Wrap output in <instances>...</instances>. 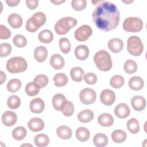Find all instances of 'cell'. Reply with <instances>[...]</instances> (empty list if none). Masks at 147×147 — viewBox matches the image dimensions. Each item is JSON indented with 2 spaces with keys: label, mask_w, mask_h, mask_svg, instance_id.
Wrapping results in <instances>:
<instances>
[{
  "label": "cell",
  "mask_w": 147,
  "mask_h": 147,
  "mask_svg": "<svg viewBox=\"0 0 147 147\" xmlns=\"http://www.w3.org/2000/svg\"><path fill=\"white\" fill-rule=\"evenodd\" d=\"M50 64L55 69H60L63 68L65 64L64 58L59 54L55 53L52 55L50 59Z\"/></svg>",
  "instance_id": "obj_17"
},
{
  "label": "cell",
  "mask_w": 147,
  "mask_h": 147,
  "mask_svg": "<svg viewBox=\"0 0 147 147\" xmlns=\"http://www.w3.org/2000/svg\"><path fill=\"white\" fill-rule=\"evenodd\" d=\"M61 111L65 116L71 117L74 113V106L71 101L65 100L62 105Z\"/></svg>",
  "instance_id": "obj_32"
},
{
  "label": "cell",
  "mask_w": 147,
  "mask_h": 147,
  "mask_svg": "<svg viewBox=\"0 0 147 147\" xmlns=\"http://www.w3.org/2000/svg\"><path fill=\"white\" fill-rule=\"evenodd\" d=\"M34 142L37 146L44 147L48 145L49 138L48 136L45 134H39L34 137Z\"/></svg>",
  "instance_id": "obj_29"
},
{
  "label": "cell",
  "mask_w": 147,
  "mask_h": 147,
  "mask_svg": "<svg viewBox=\"0 0 147 147\" xmlns=\"http://www.w3.org/2000/svg\"><path fill=\"white\" fill-rule=\"evenodd\" d=\"M65 1V0H63V1H51V2L52 3H53L55 5H60V4L64 2Z\"/></svg>",
  "instance_id": "obj_52"
},
{
  "label": "cell",
  "mask_w": 147,
  "mask_h": 147,
  "mask_svg": "<svg viewBox=\"0 0 147 147\" xmlns=\"http://www.w3.org/2000/svg\"><path fill=\"white\" fill-rule=\"evenodd\" d=\"M98 123L103 127H109L114 123V118L109 113H103L98 118Z\"/></svg>",
  "instance_id": "obj_22"
},
{
  "label": "cell",
  "mask_w": 147,
  "mask_h": 147,
  "mask_svg": "<svg viewBox=\"0 0 147 147\" xmlns=\"http://www.w3.org/2000/svg\"><path fill=\"white\" fill-rule=\"evenodd\" d=\"M48 78L47 75L40 74L34 78L33 82L40 88H42L45 87L48 84Z\"/></svg>",
  "instance_id": "obj_41"
},
{
  "label": "cell",
  "mask_w": 147,
  "mask_h": 147,
  "mask_svg": "<svg viewBox=\"0 0 147 147\" xmlns=\"http://www.w3.org/2000/svg\"><path fill=\"white\" fill-rule=\"evenodd\" d=\"M127 49L128 52L134 56L141 55L144 50V46L140 38L136 36L130 37L127 41Z\"/></svg>",
  "instance_id": "obj_5"
},
{
  "label": "cell",
  "mask_w": 147,
  "mask_h": 147,
  "mask_svg": "<svg viewBox=\"0 0 147 147\" xmlns=\"http://www.w3.org/2000/svg\"><path fill=\"white\" fill-rule=\"evenodd\" d=\"M11 36L10 30L3 25H0V38L2 40H7Z\"/></svg>",
  "instance_id": "obj_47"
},
{
  "label": "cell",
  "mask_w": 147,
  "mask_h": 147,
  "mask_svg": "<svg viewBox=\"0 0 147 147\" xmlns=\"http://www.w3.org/2000/svg\"><path fill=\"white\" fill-rule=\"evenodd\" d=\"M142 20L137 17L126 18L123 22V28L127 32L136 33L141 31L143 28Z\"/></svg>",
  "instance_id": "obj_6"
},
{
  "label": "cell",
  "mask_w": 147,
  "mask_h": 147,
  "mask_svg": "<svg viewBox=\"0 0 147 147\" xmlns=\"http://www.w3.org/2000/svg\"><path fill=\"white\" fill-rule=\"evenodd\" d=\"M77 24V20L71 17H65L60 18L55 26V30L57 34H67Z\"/></svg>",
  "instance_id": "obj_4"
},
{
  "label": "cell",
  "mask_w": 147,
  "mask_h": 147,
  "mask_svg": "<svg viewBox=\"0 0 147 147\" xmlns=\"http://www.w3.org/2000/svg\"><path fill=\"white\" fill-rule=\"evenodd\" d=\"M87 5L86 0H72L71 5L73 9L76 11H80L84 10Z\"/></svg>",
  "instance_id": "obj_44"
},
{
  "label": "cell",
  "mask_w": 147,
  "mask_h": 147,
  "mask_svg": "<svg viewBox=\"0 0 147 147\" xmlns=\"http://www.w3.org/2000/svg\"><path fill=\"white\" fill-rule=\"evenodd\" d=\"M54 84L56 87H63L68 83V78L64 73H57L53 78Z\"/></svg>",
  "instance_id": "obj_31"
},
{
  "label": "cell",
  "mask_w": 147,
  "mask_h": 147,
  "mask_svg": "<svg viewBox=\"0 0 147 147\" xmlns=\"http://www.w3.org/2000/svg\"><path fill=\"white\" fill-rule=\"evenodd\" d=\"M146 100L142 96H134L131 100V105L136 111L143 110L146 107Z\"/></svg>",
  "instance_id": "obj_14"
},
{
  "label": "cell",
  "mask_w": 147,
  "mask_h": 147,
  "mask_svg": "<svg viewBox=\"0 0 147 147\" xmlns=\"http://www.w3.org/2000/svg\"><path fill=\"white\" fill-rule=\"evenodd\" d=\"M84 74L83 69L79 67H74L70 71L71 77L76 82H80L83 80Z\"/></svg>",
  "instance_id": "obj_26"
},
{
  "label": "cell",
  "mask_w": 147,
  "mask_h": 147,
  "mask_svg": "<svg viewBox=\"0 0 147 147\" xmlns=\"http://www.w3.org/2000/svg\"><path fill=\"white\" fill-rule=\"evenodd\" d=\"M56 133L58 137L63 140H69L72 135L71 129L64 125L58 127L56 130Z\"/></svg>",
  "instance_id": "obj_23"
},
{
  "label": "cell",
  "mask_w": 147,
  "mask_h": 147,
  "mask_svg": "<svg viewBox=\"0 0 147 147\" xmlns=\"http://www.w3.org/2000/svg\"><path fill=\"white\" fill-rule=\"evenodd\" d=\"M124 71L128 74L135 73L137 70V64L136 62L133 60H127L123 65Z\"/></svg>",
  "instance_id": "obj_38"
},
{
  "label": "cell",
  "mask_w": 147,
  "mask_h": 147,
  "mask_svg": "<svg viewBox=\"0 0 147 147\" xmlns=\"http://www.w3.org/2000/svg\"><path fill=\"white\" fill-rule=\"evenodd\" d=\"M28 67L26 60L20 56L12 57L6 63V69L8 72L17 74L24 72Z\"/></svg>",
  "instance_id": "obj_3"
},
{
  "label": "cell",
  "mask_w": 147,
  "mask_h": 147,
  "mask_svg": "<svg viewBox=\"0 0 147 147\" xmlns=\"http://www.w3.org/2000/svg\"><path fill=\"white\" fill-rule=\"evenodd\" d=\"M13 42L14 45L18 48H23L25 47L27 44V40L21 34H17L16 35L13 39Z\"/></svg>",
  "instance_id": "obj_43"
},
{
  "label": "cell",
  "mask_w": 147,
  "mask_h": 147,
  "mask_svg": "<svg viewBox=\"0 0 147 147\" xmlns=\"http://www.w3.org/2000/svg\"><path fill=\"white\" fill-rule=\"evenodd\" d=\"M93 142L96 147H104L107 145V137L103 133H98L93 138Z\"/></svg>",
  "instance_id": "obj_28"
},
{
  "label": "cell",
  "mask_w": 147,
  "mask_h": 147,
  "mask_svg": "<svg viewBox=\"0 0 147 147\" xmlns=\"http://www.w3.org/2000/svg\"><path fill=\"white\" fill-rule=\"evenodd\" d=\"M144 85V81L140 76H133L129 80V87L134 91H139L141 90Z\"/></svg>",
  "instance_id": "obj_21"
},
{
  "label": "cell",
  "mask_w": 147,
  "mask_h": 147,
  "mask_svg": "<svg viewBox=\"0 0 147 147\" xmlns=\"http://www.w3.org/2000/svg\"><path fill=\"white\" fill-rule=\"evenodd\" d=\"M17 121L16 114L11 111H6L2 115V122L6 126L14 125Z\"/></svg>",
  "instance_id": "obj_12"
},
{
  "label": "cell",
  "mask_w": 147,
  "mask_h": 147,
  "mask_svg": "<svg viewBox=\"0 0 147 147\" xmlns=\"http://www.w3.org/2000/svg\"><path fill=\"white\" fill-rule=\"evenodd\" d=\"M92 34V29L88 25H83L78 28L74 33L75 39L78 41H85Z\"/></svg>",
  "instance_id": "obj_7"
},
{
  "label": "cell",
  "mask_w": 147,
  "mask_h": 147,
  "mask_svg": "<svg viewBox=\"0 0 147 147\" xmlns=\"http://www.w3.org/2000/svg\"><path fill=\"white\" fill-rule=\"evenodd\" d=\"M48 51L46 47L38 46L34 49V56L35 59L39 63L44 61L47 58Z\"/></svg>",
  "instance_id": "obj_19"
},
{
  "label": "cell",
  "mask_w": 147,
  "mask_h": 147,
  "mask_svg": "<svg viewBox=\"0 0 147 147\" xmlns=\"http://www.w3.org/2000/svg\"><path fill=\"white\" fill-rule=\"evenodd\" d=\"M26 130L24 127L18 126L13 130L12 137L16 140L21 141L26 137Z\"/></svg>",
  "instance_id": "obj_34"
},
{
  "label": "cell",
  "mask_w": 147,
  "mask_h": 147,
  "mask_svg": "<svg viewBox=\"0 0 147 147\" xmlns=\"http://www.w3.org/2000/svg\"><path fill=\"white\" fill-rule=\"evenodd\" d=\"M30 110L34 114L42 113L45 109V103L43 100L40 98H36L31 100L30 103Z\"/></svg>",
  "instance_id": "obj_11"
},
{
  "label": "cell",
  "mask_w": 147,
  "mask_h": 147,
  "mask_svg": "<svg viewBox=\"0 0 147 147\" xmlns=\"http://www.w3.org/2000/svg\"><path fill=\"white\" fill-rule=\"evenodd\" d=\"M6 2L8 6L10 7H14L17 6L20 2V0H6Z\"/></svg>",
  "instance_id": "obj_50"
},
{
  "label": "cell",
  "mask_w": 147,
  "mask_h": 147,
  "mask_svg": "<svg viewBox=\"0 0 147 147\" xmlns=\"http://www.w3.org/2000/svg\"><path fill=\"white\" fill-rule=\"evenodd\" d=\"M94 113L89 109H85L80 111L78 115V120L82 123H88L91 121L94 118Z\"/></svg>",
  "instance_id": "obj_24"
},
{
  "label": "cell",
  "mask_w": 147,
  "mask_h": 147,
  "mask_svg": "<svg viewBox=\"0 0 147 147\" xmlns=\"http://www.w3.org/2000/svg\"><path fill=\"white\" fill-rule=\"evenodd\" d=\"M66 100L65 97L62 94H55L52 98V105L55 110L61 111V108L64 102Z\"/></svg>",
  "instance_id": "obj_30"
},
{
  "label": "cell",
  "mask_w": 147,
  "mask_h": 147,
  "mask_svg": "<svg viewBox=\"0 0 147 147\" xmlns=\"http://www.w3.org/2000/svg\"><path fill=\"white\" fill-rule=\"evenodd\" d=\"M26 4L27 7L30 10H34L37 7L38 5V0H26Z\"/></svg>",
  "instance_id": "obj_48"
},
{
  "label": "cell",
  "mask_w": 147,
  "mask_h": 147,
  "mask_svg": "<svg viewBox=\"0 0 147 147\" xmlns=\"http://www.w3.org/2000/svg\"><path fill=\"white\" fill-rule=\"evenodd\" d=\"M85 82L88 84H94L97 82L96 75L92 72H88L84 75L83 78Z\"/></svg>",
  "instance_id": "obj_46"
},
{
  "label": "cell",
  "mask_w": 147,
  "mask_h": 147,
  "mask_svg": "<svg viewBox=\"0 0 147 147\" xmlns=\"http://www.w3.org/2000/svg\"><path fill=\"white\" fill-rule=\"evenodd\" d=\"M28 126L30 130L33 132H38L44 128V122L41 118L34 117L29 121Z\"/></svg>",
  "instance_id": "obj_13"
},
{
  "label": "cell",
  "mask_w": 147,
  "mask_h": 147,
  "mask_svg": "<svg viewBox=\"0 0 147 147\" xmlns=\"http://www.w3.org/2000/svg\"><path fill=\"white\" fill-rule=\"evenodd\" d=\"M0 73H1V83H0V84H2L4 83V82H5L6 80V75L2 71H1Z\"/></svg>",
  "instance_id": "obj_51"
},
{
  "label": "cell",
  "mask_w": 147,
  "mask_h": 147,
  "mask_svg": "<svg viewBox=\"0 0 147 147\" xmlns=\"http://www.w3.org/2000/svg\"><path fill=\"white\" fill-rule=\"evenodd\" d=\"M92 12V20L100 30L109 32L115 29L119 22L120 14L117 6L107 1H99Z\"/></svg>",
  "instance_id": "obj_1"
},
{
  "label": "cell",
  "mask_w": 147,
  "mask_h": 147,
  "mask_svg": "<svg viewBox=\"0 0 147 147\" xmlns=\"http://www.w3.org/2000/svg\"><path fill=\"white\" fill-rule=\"evenodd\" d=\"M90 136V131L86 127H80L76 130V138L81 142L87 141L89 139Z\"/></svg>",
  "instance_id": "obj_27"
},
{
  "label": "cell",
  "mask_w": 147,
  "mask_h": 147,
  "mask_svg": "<svg viewBox=\"0 0 147 147\" xmlns=\"http://www.w3.org/2000/svg\"><path fill=\"white\" fill-rule=\"evenodd\" d=\"M25 27H26V29L27 31H28L29 32H32V33L34 32L37 31L38 29L34 26V25L32 24L30 18L26 21Z\"/></svg>",
  "instance_id": "obj_49"
},
{
  "label": "cell",
  "mask_w": 147,
  "mask_h": 147,
  "mask_svg": "<svg viewBox=\"0 0 147 147\" xmlns=\"http://www.w3.org/2000/svg\"><path fill=\"white\" fill-rule=\"evenodd\" d=\"M96 92L92 88H86L82 90L79 94L81 102L84 105H91L96 100Z\"/></svg>",
  "instance_id": "obj_8"
},
{
  "label": "cell",
  "mask_w": 147,
  "mask_h": 147,
  "mask_svg": "<svg viewBox=\"0 0 147 147\" xmlns=\"http://www.w3.org/2000/svg\"><path fill=\"white\" fill-rule=\"evenodd\" d=\"M130 113V110L128 105L125 103H121L117 105L114 109L115 115L119 118H127Z\"/></svg>",
  "instance_id": "obj_10"
},
{
  "label": "cell",
  "mask_w": 147,
  "mask_h": 147,
  "mask_svg": "<svg viewBox=\"0 0 147 147\" xmlns=\"http://www.w3.org/2000/svg\"><path fill=\"white\" fill-rule=\"evenodd\" d=\"M125 83L124 78L119 75L113 76L110 81V84L111 87L114 88H119L123 86Z\"/></svg>",
  "instance_id": "obj_39"
},
{
  "label": "cell",
  "mask_w": 147,
  "mask_h": 147,
  "mask_svg": "<svg viewBox=\"0 0 147 147\" xmlns=\"http://www.w3.org/2000/svg\"><path fill=\"white\" fill-rule=\"evenodd\" d=\"M38 38L39 41L44 44H48L53 40V34L48 29H44L41 31L38 35Z\"/></svg>",
  "instance_id": "obj_25"
},
{
  "label": "cell",
  "mask_w": 147,
  "mask_h": 147,
  "mask_svg": "<svg viewBox=\"0 0 147 147\" xmlns=\"http://www.w3.org/2000/svg\"><path fill=\"white\" fill-rule=\"evenodd\" d=\"M129 131L131 134H137L140 130V125L138 120L134 118H130L126 123Z\"/></svg>",
  "instance_id": "obj_35"
},
{
  "label": "cell",
  "mask_w": 147,
  "mask_h": 147,
  "mask_svg": "<svg viewBox=\"0 0 147 147\" xmlns=\"http://www.w3.org/2000/svg\"><path fill=\"white\" fill-rule=\"evenodd\" d=\"M7 104L8 107L11 109H18L21 104L20 98L16 95H12L7 99Z\"/></svg>",
  "instance_id": "obj_40"
},
{
  "label": "cell",
  "mask_w": 147,
  "mask_h": 147,
  "mask_svg": "<svg viewBox=\"0 0 147 147\" xmlns=\"http://www.w3.org/2000/svg\"><path fill=\"white\" fill-rule=\"evenodd\" d=\"M122 2H124V3H131V2H133V1H122Z\"/></svg>",
  "instance_id": "obj_53"
},
{
  "label": "cell",
  "mask_w": 147,
  "mask_h": 147,
  "mask_svg": "<svg viewBox=\"0 0 147 147\" xmlns=\"http://www.w3.org/2000/svg\"><path fill=\"white\" fill-rule=\"evenodd\" d=\"M40 88L34 82H30L26 84L25 87V92L28 95L33 96L38 94L40 92Z\"/></svg>",
  "instance_id": "obj_36"
},
{
  "label": "cell",
  "mask_w": 147,
  "mask_h": 147,
  "mask_svg": "<svg viewBox=\"0 0 147 147\" xmlns=\"http://www.w3.org/2000/svg\"><path fill=\"white\" fill-rule=\"evenodd\" d=\"M7 90L12 93L18 91L21 87V82L18 79H11L7 84Z\"/></svg>",
  "instance_id": "obj_37"
},
{
  "label": "cell",
  "mask_w": 147,
  "mask_h": 147,
  "mask_svg": "<svg viewBox=\"0 0 147 147\" xmlns=\"http://www.w3.org/2000/svg\"><path fill=\"white\" fill-rule=\"evenodd\" d=\"M101 102L106 106L112 105L115 100V95L113 91L109 89L103 90L100 95Z\"/></svg>",
  "instance_id": "obj_9"
},
{
  "label": "cell",
  "mask_w": 147,
  "mask_h": 147,
  "mask_svg": "<svg viewBox=\"0 0 147 147\" xmlns=\"http://www.w3.org/2000/svg\"><path fill=\"white\" fill-rule=\"evenodd\" d=\"M34 26L39 29L41 26L44 25L46 22V16L42 12H36L30 18Z\"/></svg>",
  "instance_id": "obj_15"
},
{
  "label": "cell",
  "mask_w": 147,
  "mask_h": 147,
  "mask_svg": "<svg viewBox=\"0 0 147 147\" xmlns=\"http://www.w3.org/2000/svg\"><path fill=\"white\" fill-rule=\"evenodd\" d=\"M108 48L113 53L120 52L123 48V43L122 40L119 38H114L108 42Z\"/></svg>",
  "instance_id": "obj_16"
},
{
  "label": "cell",
  "mask_w": 147,
  "mask_h": 147,
  "mask_svg": "<svg viewBox=\"0 0 147 147\" xmlns=\"http://www.w3.org/2000/svg\"><path fill=\"white\" fill-rule=\"evenodd\" d=\"M126 133L122 130H115L111 134V138L115 143H122L126 139Z\"/></svg>",
  "instance_id": "obj_33"
},
{
  "label": "cell",
  "mask_w": 147,
  "mask_h": 147,
  "mask_svg": "<svg viewBox=\"0 0 147 147\" xmlns=\"http://www.w3.org/2000/svg\"><path fill=\"white\" fill-rule=\"evenodd\" d=\"M74 53L78 60H84L89 55V49L85 45H80L75 48Z\"/></svg>",
  "instance_id": "obj_18"
},
{
  "label": "cell",
  "mask_w": 147,
  "mask_h": 147,
  "mask_svg": "<svg viewBox=\"0 0 147 147\" xmlns=\"http://www.w3.org/2000/svg\"><path fill=\"white\" fill-rule=\"evenodd\" d=\"M7 22L11 28L18 29L21 27L22 25V18L19 14L17 13H12L9 16Z\"/></svg>",
  "instance_id": "obj_20"
},
{
  "label": "cell",
  "mask_w": 147,
  "mask_h": 147,
  "mask_svg": "<svg viewBox=\"0 0 147 147\" xmlns=\"http://www.w3.org/2000/svg\"><path fill=\"white\" fill-rule=\"evenodd\" d=\"M11 52V47L8 43H2L0 44V56L6 57Z\"/></svg>",
  "instance_id": "obj_45"
},
{
  "label": "cell",
  "mask_w": 147,
  "mask_h": 147,
  "mask_svg": "<svg viewBox=\"0 0 147 147\" xmlns=\"http://www.w3.org/2000/svg\"><path fill=\"white\" fill-rule=\"evenodd\" d=\"M94 61L96 67L104 72L110 71L113 65L110 55L105 50H100L94 55Z\"/></svg>",
  "instance_id": "obj_2"
},
{
  "label": "cell",
  "mask_w": 147,
  "mask_h": 147,
  "mask_svg": "<svg viewBox=\"0 0 147 147\" xmlns=\"http://www.w3.org/2000/svg\"><path fill=\"white\" fill-rule=\"evenodd\" d=\"M59 47L61 51L65 53H68L71 51V42L67 38L63 37L59 40Z\"/></svg>",
  "instance_id": "obj_42"
}]
</instances>
